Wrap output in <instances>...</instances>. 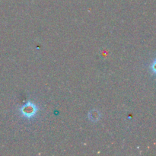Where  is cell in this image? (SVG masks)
Listing matches in <instances>:
<instances>
[{
  "instance_id": "cell-2",
  "label": "cell",
  "mask_w": 156,
  "mask_h": 156,
  "mask_svg": "<svg viewBox=\"0 0 156 156\" xmlns=\"http://www.w3.org/2000/svg\"><path fill=\"white\" fill-rule=\"evenodd\" d=\"M101 114L100 113L98 112V111L94 109L92 111H91L88 114V117H89L90 120L93 122H97L98 121L99 119H100Z\"/></svg>"
},
{
  "instance_id": "cell-3",
  "label": "cell",
  "mask_w": 156,
  "mask_h": 156,
  "mask_svg": "<svg viewBox=\"0 0 156 156\" xmlns=\"http://www.w3.org/2000/svg\"><path fill=\"white\" fill-rule=\"evenodd\" d=\"M151 69H152V71L156 74V59L154 60V62L151 65Z\"/></svg>"
},
{
  "instance_id": "cell-1",
  "label": "cell",
  "mask_w": 156,
  "mask_h": 156,
  "mask_svg": "<svg viewBox=\"0 0 156 156\" xmlns=\"http://www.w3.org/2000/svg\"><path fill=\"white\" fill-rule=\"evenodd\" d=\"M38 111V108L36 105L31 101H27V103L24 104L20 109L21 114L26 118H32L36 115L37 112Z\"/></svg>"
}]
</instances>
